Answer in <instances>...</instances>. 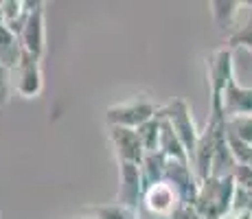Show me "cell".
Returning a JSON list of instances; mask_svg holds the SVG:
<instances>
[{
  "mask_svg": "<svg viewBox=\"0 0 252 219\" xmlns=\"http://www.w3.org/2000/svg\"><path fill=\"white\" fill-rule=\"evenodd\" d=\"M237 184L232 175H211L202 180L197 197L193 202L195 211L204 219H226L232 211Z\"/></svg>",
  "mask_w": 252,
  "mask_h": 219,
  "instance_id": "obj_1",
  "label": "cell"
},
{
  "mask_svg": "<svg viewBox=\"0 0 252 219\" xmlns=\"http://www.w3.org/2000/svg\"><path fill=\"white\" fill-rule=\"evenodd\" d=\"M158 112H160V105H156L149 96H132V99L114 103L105 110V125L138 129L140 125L158 116Z\"/></svg>",
  "mask_w": 252,
  "mask_h": 219,
  "instance_id": "obj_2",
  "label": "cell"
},
{
  "mask_svg": "<svg viewBox=\"0 0 252 219\" xmlns=\"http://www.w3.org/2000/svg\"><path fill=\"white\" fill-rule=\"evenodd\" d=\"M206 79L211 92V110L221 112V96L228 84L235 79V64H232V48L221 46L206 57Z\"/></svg>",
  "mask_w": 252,
  "mask_h": 219,
  "instance_id": "obj_3",
  "label": "cell"
},
{
  "mask_svg": "<svg viewBox=\"0 0 252 219\" xmlns=\"http://www.w3.org/2000/svg\"><path fill=\"white\" fill-rule=\"evenodd\" d=\"M160 116L173 127V131L178 134V138L182 140V145L187 147L189 158L195 152V145L200 140V131L195 127V121H193V112L189 108V103L180 96L171 99L169 103L160 105Z\"/></svg>",
  "mask_w": 252,
  "mask_h": 219,
  "instance_id": "obj_4",
  "label": "cell"
},
{
  "mask_svg": "<svg viewBox=\"0 0 252 219\" xmlns=\"http://www.w3.org/2000/svg\"><path fill=\"white\" fill-rule=\"evenodd\" d=\"M20 42L24 53L42 60L46 51V2L31 0V13L20 31Z\"/></svg>",
  "mask_w": 252,
  "mask_h": 219,
  "instance_id": "obj_5",
  "label": "cell"
},
{
  "mask_svg": "<svg viewBox=\"0 0 252 219\" xmlns=\"http://www.w3.org/2000/svg\"><path fill=\"white\" fill-rule=\"evenodd\" d=\"M116 164H119V193H116V202L132 208V211H138L145 195V182H143V173H140V164H134V162H116Z\"/></svg>",
  "mask_w": 252,
  "mask_h": 219,
  "instance_id": "obj_6",
  "label": "cell"
},
{
  "mask_svg": "<svg viewBox=\"0 0 252 219\" xmlns=\"http://www.w3.org/2000/svg\"><path fill=\"white\" fill-rule=\"evenodd\" d=\"M164 182H169L176 193L180 195L182 204L195 202L197 191H200V178L193 171L191 162H180V160H169L167 158V169H164Z\"/></svg>",
  "mask_w": 252,
  "mask_h": 219,
  "instance_id": "obj_7",
  "label": "cell"
},
{
  "mask_svg": "<svg viewBox=\"0 0 252 219\" xmlns=\"http://www.w3.org/2000/svg\"><path fill=\"white\" fill-rule=\"evenodd\" d=\"M13 86L16 92L22 99H37L44 88V79H42V60L24 53L20 64L13 70Z\"/></svg>",
  "mask_w": 252,
  "mask_h": 219,
  "instance_id": "obj_8",
  "label": "cell"
},
{
  "mask_svg": "<svg viewBox=\"0 0 252 219\" xmlns=\"http://www.w3.org/2000/svg\"><path fill=\"white\" fill-rule=\"evenodd\" d=\"M108 138L110 145L114 149L116 162H134L140 164L145 158V149L140 145V138L136 134V129H127V127H108Z\"/></svg>",
  "mask_w": 252,
  "mask_h": 219,
  "instance_id": "obj_9",
  "label": "cell"
},
{
  "mask_svg": "<svg viewBox=\"0 0 252 219\" xmlns=\"http://www.w3.org/2000/svg\"><path fill=\"white\" fill-rule=\"evenodd\" d=\"M180 204H182V199L176 193V188L162 180V182L154 184V187H149L147 191H145L143 204H140V206H145L147 211H152V213H158V215L171 217Z\"/></svg>",
  "mask_w": 252,
  "mask_h": 219,
  "instance_id": "obj_10",
  "label": "cell"
},
{
  "mask_svg": "<svg viewBox=\"0 0 252 219\" xmlns=\"http://www.w3.org/2000/svg\"><path fill=\"white\" fill-rule=\"evenodd\" d=\"M221 112H224L226 119L252 116V88L239 86L235 77L224 90V96H221Z\"/></svg>",
  "mask_w": 252,
  "mask_h": 219,
  "instance_id": "obj_11",
  "label": "cell"
},
{
  "mask_svg": "<svg viewBox=\"0 0 252 219\" xmlns=\"http://www.w3.org/2000/svg\"><path fill=\"white\" fill-rule=\"evenodd\" d=\"M24 55L22 42L11 29L0 27V66H4L7 70H16Z\"/></svg>",
  "mask_w": 252,
  "mask_h": 219,
  "instance_id": "obj_12",
  "label": "cell"
},
{
  "mask_svg": "<svg viewBox=\"0 0 252 219\" xmlns=\"http://www.w3.org/2000/svg\"><path fill=\"white\" fill-rule=\"evenodd\" d=\"M211 16L215 24L221 29V31H237V16H239L244 2H232V0H213L211 4Z\"/></svg>",
  "mask_w": 252,
  "mask_h": 219,
  "instance_id": "obj_13",
  "label": "cell"
},
{
  "mask_svg": "<svg viewBox=\"0 0 252 219\" xmlns=\"http://www.w3.org/2000/svg\"><path fill=\"white\" fill-rule=\"evenodd\" d=\"M158 116H160V112H158ZM162 121V127H160V147H158V152L164 154L169 160H180V162H191V158H189V152L187 147L182 145V140L178 138V134L173 131V127L167 123V121L160 116Z\"/></svg>",
  "mask_w": 252,
  "mask_h": 219,
  "instance_id": "obj_14",
  "label": "cell"
},
{
  "mask_svg": "<svg viewBox=\"0 0 252 219\" xmlns=\"http://www.w3.org/2000/svg\"><path fill=\"white\" fill-rule=\"evenodd\" d=\"M2 4V16H4V27L11 29L18 37L27 22L29 13H31V0H0Z\"/></svg>",
  "mask_w": 252,
  "mask_h": 219,
  "instance_id": "obj_15",
  "label": "cell"
},
{
  "mask_svg": "<svg viewBox=\"0 0 252 219\" xmlns=\"http://www.w3.org/2000/svg\"><path fill=\"white\" fill-rule=\"evenodd\" d=\"M164 169H167V156L160 152H152L145 154L143 162H140V173H143V182H145V191L154 184L162 182L164 180Z\"/></svg>",
  "mask_w": 252,
  "mask_h": 219,
  "instance_id": "obj_16",
  "label": "cell"
},
{
  "mask_svg": "<svg viewBox=\"0 0 252 219\" xmlns=\"http://www.w3.org/2000/svg\"><path fill=\"white\" fill-rule=\"evenodd\" d=\"M90 219H138V211L123 206V204H90L86 206Z\"/></svg>",
  "mask_w": 252,
  "mask_h": 219,
  "instance_id": "obj_17",
  "label": "cell"
},
{
  "mask_svg": "<svg viewBox=\"0 0 252 219\" xmlns=\"http://www.w3.org/2000/svg\"><path fill=\"white\" fill-rule=\"evenodd\" d=\"M160 127H162L160 116H154L152 121H147V123L140 125V127L136 129L140 145H143V149L147 154L158 152V147H160Z\"/></svg>",
  "mask_w": 252,
  "mask_h": 219,
  "instance_id": "obj_18",
  "label": "cell"
},
{
  "mask_svg": "<svg viewBox=\"0 0 252 219\" xmlns=\"http://www.w3.org/2000/svg\"><path fill=\"white\" fill-rule=\"evenodd\" d=\"M228 48H246L252 53V11L241 27H237L235 33L228 35Z\"/></svg>",
  "mask_w": 252,
  "mask_h": 219,
  "instance_id": "obj_19",
  "label": "cell"
},
{
  "mask_svg": "<svg viewBox=\"0 0 252 219\" xmlns=\"http://www.w3.org/2000/svg\"><path fill=\"white\" fill-rule=\"evenodd\" d=\"M228 134L237 136L239 140L248 143L252 147V116H239V119H226Z\"/></svg>",
  "mask_w": 252,
  "mask_h": 219,
  "instance_id": "obj_20",
  "label": "cell"
},
{
  "mask_svg": "<svg viewBox=\"0 0 252 219\" xmlns=\"http://www.w3.org/2000/svg\"><path fill=\"white\" fill-rule=\"evenodd\" d=\"M11 75H13L11 70L0 66V108H4V105L11 101V86H13Z\"/></svg>",
  "mask_w": 252,
  "mask_h": 219,
  "instance_id": "obj_21",
  "label": "cell"
},
{
  "mask_svg": "<svg viewBox=\"0 0 252 219\" xmlns=\"http://www.w3.org/2000/svg\"><path fill=\"white\" fill-rule=\"evenodd\" d=\"M232 178H235V184L246 191H252V167L250 164H237L235 171H232Z\"/></svg>",
  "mask_w": 252,
  "mask_h": 219,
  "instance_id": "obj_22",
  "label": "cell"
},
{
  "mask_svg": "<svg viewBox=\"0 0 252 219\" xmlns=\"http://www.w3.org/2000/svg\"><path fill=\"white\" fill-rule=\"evenodd\" d=\"M171 219H204L200 215V213L195 211V206H191V204H180V206L176 208V213L171 215Z\"/></svg>",
  "mask_w": 252,
  "mask_h": 219,
  "instance_id": "obj_23",
  "label": "cell"
},
{
  "mask_svg": "<svg viewBox=\"0 0 252 219\" xmlns=\"http://www.w3.org/2000/svg\"><path fill=\"white\" fill-rule=\"evenodd\" d=\"M138 219H171V217L158 215V213H152V211H147L145 206H140V208H138Z\"/></svg>",
  "mask_w": 252,
  "mask_h": 219,
  "instance_id": "obj_24",
  "label": "cell"
},
{
  "mask_svg": "<svg viewBox=\"0 0 252 219\" xmlns=\"http://www.w3.org/2000/svg\"><path fill=\"white\" fill-rule=\"evenodd\" d=\"M226 219H252V211H237V208H232Z\"/></svg>",
  "mask_w": 252,
  "mask_h": 219,
  "instance_id": "obj_25",
  "label": "cell"
},
{
  "mask_svg": "<svg viewBox=\"0 0 252 219\" xmlns=\"http://www.w3.org/2000/svg\"><path fill=\"white\" fill-rule=\"evenodd\" d=\"M0 27H4V16H2V4H0Z\"/></svg>",
  "mask_w": 252,
  "mask_h": 219,
  "instance_id": "obj_26",
  "label": "cell"
},
{
  "mask_svg": "<svg viewBox=\"0 0 252 219\" xmlns=\"http://www.w3.org/2000/svg\"><path fill=\"white\" fill-rule=\"evenodd\" d=\"M86 219H90V217H86Z\"/></svg>",
  "mask_w": 252,
  "mask_h": 219,
  "instance_id": "obj_27",
  "label": "cell"
}]
</instances>
